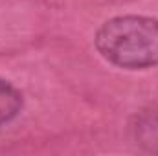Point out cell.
<instances>
[{
    "label": "cell",
    "mask_w": 158,
    "mask_h": 156,
    "mask_svg": "<svg viewBox=\"0 0 158 156\" xmlns=\"http://www.w3.org/2000/svg\"><path fill=\"white\" fill-rule=\"evenodd\" d=\"M136 138L140 143H143L147 149L158 151V114L147 116L138 121L136 127Z\"/></svg>",
    "instance_id": "3957f363"
},
{
    "label": "cell",
    "mask_w": 158,
    "mask_h": 156,
    "mask_svg": "<svg viewBox=\"0 0 158 156\" xmlns=\"http://www.w3.org/2000/svg\"><path fill=\"white\" fill-rule=\"evenodd\" d=\"M98 51L121 68H151L158 64V20L149 17H116L96 33Z\"/></svg>",
    "instance_id": "6da1fadb"
},
{
    "label": "cell",
    "mask_w": 158,
    "mask_h": 156,
    "mask_svg": "<svg viewBox=\"0 0 158 156\" xmlns=\"http://www.w3.org/2000/svg\"><path fill=\"white\" fill-rule=\"evenodd\" d=\"M22 109V94L7 81L0 79V125L11 121Z\"/></svg>",
    "instance_id": "7a4b0ae2"
}]
</instances>
